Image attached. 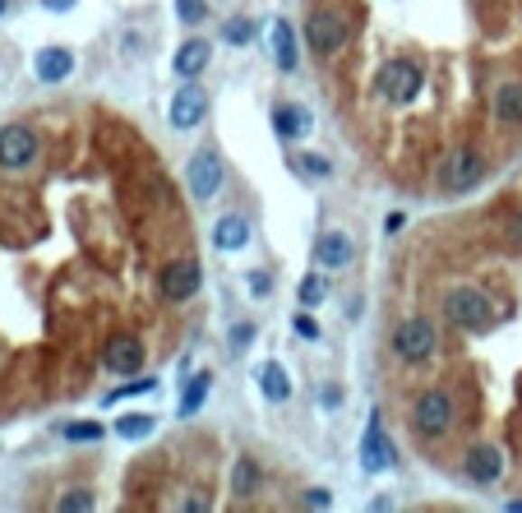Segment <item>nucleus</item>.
<instances>
[{
	"mask_svg": "<svg viewBox=\"0 0 522 513\" xmlns=\"http://www.w3.org/2000/svg\"><path fill=\"white\" fill-rule=\"evenodd\" d=\"M5 10H10V0H0V14H5Z\"/></svg>",
	"mask_w": 522,
	"mask_h": 513,
	"instance_id": "nucleus-36",
	"label": "nucleus"
},
{
	"mask_svg": "<svg viewBox=\"0 0 522 513\" xmlns=\"http://www.w3.org/2000/svg\"><path fill=\"white\" fill-rule=\"evenodd\" d=\"M273 61H277V70H283V74L296 70V33H292V23H283V19L273 23Z\"/></svg>",
	"mask_w": 522,
	"mask_h": 513,
	"instance_id": "nucleus-19",
	"label": "nucleus"
},
{
	"mask_svg": "<svg viewBox=\"0 0 522 513\" xmlns=\"http://www.w3.org/2000/svg\"><path fill=\"white\" fill-rule=\"evenodd\" d=\"M56 508H61V513H74V508H79V513H89V508H93V495H89V490H79V495H61V504H56Z\"/></svg>",
	"mask_w": 522,
	"mask_h": 513,
	"instance_id": "nucleus-29",
	"label": "nucleus"
},
{
	"mask_svg": "<svg viewBox=\"0 0 522 513\" xmlns=\"http://www.w3.org/2000/svg\"><path fill=\"white\" fill-rule=\"evenodd\" d=\"M33 157H37V135L28 126H5L0 130V167L23 172V167H33Z\"/></svg>",
	"mask_w": 522,
	"mask_h": 513,
	"instance_id": "nucleus-8",
	"label": "nucleus"
},
{
	"mask_svg": "<svg viewBox=\"0 0 522 513\" xmlns=\"http://www.w3.org/2000/svg\"><path fill=\"white\" fill-rule=\"evenodd\" d=\"M199 283H204V268L194 259H176V264L163 268V296L167 301H190L199 292Z\"/></svg>",
	"mask_w": 522,
	"mask_h": 513,
	"instance_id": "nucleus-9",
	"label": "nucleus"
},
{
	"mask_svg": "<svg viewBox=\"0 0 522 513\" xmlns=\"http://www.w3.org/2000/svg\"><path fill=\"white\" fill-rule=\"evenodd\" d=\"M393 351H397V361H407V366L425 361L430 351H434V324H430V320H421V314L403 320V324L393 329Z\"/></svg>",
	"mask_w": 522,
	"mask_h": 513,
	"instance_id": "nucleus-4",
	"label": "nucleus"
},
{
	"mask_svg": "<svg viewBox=\"0 0 522 513\" xmlns=\"http://www.w3.org/2000/svg\"><path fill=\"white\" fill-rule=\"evenodd\" d=\"M324 301V278H305L301 283V305H319Z\"/></svg>",
	"mask_w": 522,
	"mask_h": 513,
	"instance_id": "nucleus-30",
	"label": "nucleus"
},
{
	"mask_svg": "<svg viewBox=\"0 0 522 513\" xmlns=\"http://www.w3.org/2000/svg\"><path fill=\"white\" fill-rule=\"evenodd\" d=\"M480 176H486V157H480L476 148H458L453 157H444V172H439V185H444L449 194H462V190L480 185Z\"/></svg>",
	"mask_w": 522,
	"mask_h": 513,
	"instance_id": "nucleus-5",
	"label": "nucleus"
},
{
	"mask_svg": "<svg viewBox=\"0 0 522 513\" xmlns=\"http://www.w3.org/2000/svg\"><path fill=\"white\" fill-rule=\"evenodd\" d=\"M393 462H397V453H393V444L384 435V425H379V416H370L366 440H360V467L366 471H388Z\"/></svg>",
	"mask_w": 522,
	"mask_h": 513,
	"instance_id": "nucleus-10",
	"label": "nucleus"
},
{
	"mask_svg": "<svg viewBox=\"0 0 522 513\" xmlns=\"http://www.w3.org/2000/svg\"><path fill=\"white\" fill-rule=\"evenodd\" d=\"M273 126H277V135H283V139H305L310 135V111L287 102V107L273 111Z\"/></svg>",
	"mask_w": 522,
	"mask_h": 513,
	"instance_id": "nucleus-18",
	"label": "nucleus"
},
{
	"mask_svg": "<svg viewBox=\"0 0 522 513\" xmlns=\"http://www.w3.org/2000/svg\"><path fill=\"white\" fill-rule=\"evenodd\" d=\"M499 471H504V458L490 449V444H476V449H467V477L471 481H499Z\"/></svg>",
	"mask_w": 522,
	"mask_h": 513,
	"instance_id": "nucleus-15",
	"label": "nucleus"
},
{
	"mask_svg": "<svg viewBox=\"0 0 522 513\" xmlns=\"http://www.w3.org/2000/svg\"><path fill=\"white\" fill-rule=\"evenodd\" d=\"M213 246H218V250H246V246H250V222H246V218H218Z\"/></svg>",
	"mask_w": 522,
	"mask_h": 513,
	"instance_id": "nucleus-17",
	"label": "nucleus"
},
{
	"mask_svg": "<svg viewBox=\"0 0 522 513\" xmlns=\"http://www.w3.org/2000/svg\"><path fill=\"white\" fill-rule=\"evenodd\" d=\"M292 324H296V333H301V338H319V324L310 320V314H296Z\"/></svg>",
	"mask_w": 522,
	"mask_h": 513,
	"instance_id": "nucleus-32",
	"label": "nucleus"
},
{
	"mask_svg": "<svg viewBox=\"0 0 522 513\" xmlns=\"http://www.w3.org/2000/svg\"><path fill=\"white\" fill-rule=\"evenodd\" d=\"M250 338H255V329H250V324H236V329H231V347H236V351L246 347Z\"/></svg>",
	"mask_w": 522,
	"mask_h": 513,
	"instance_id": "nucleus-33",
	"label": "nucleus"
},
{
	"mask_svg": "<svg viewBox=\"0 0 522 513\" xmlns=\"http://www.w3.org/2000/svg\"><path fill=\"white\" fill-rule=\"evenodd\" d=\"M102 361H107V370H111V375H139V366H144V342H139V338H130V333H120V338H111V342H107Z\"/></svg>",
	"mask_w": 522,
	"mask_h": 513,
	"instance_id": "nucleus-11",
	"label": "nucleus"
},
{
	"mask_svg": "<svg viewBox=\"0 0 522 513\" xmlns=\"http://www.w3.org/2000/svg\"><path fill=\"white\" fill-rule=\"evenodd\" d=\"M347 33H351V23H347L342 14H333V10H314V14L305 19V42H310L319 56H333V51L347 42Z\"/></svg>",
	"mask_w": 522,
	"mask_h": 513,
	"instance_id": "nucleus-6",
	"label": "nucleus"
},
{
	"mask_svg": "<svg viewBox=\"0 0 522 513\" xmlns=\"http://www.w3.org/2000/svg\"><path fill=\"white\" fill-rule=\"evenodd\" d=\"M508 508H513V513H522V499H513V504H508Z\"/></svg>",
	"mask_w": 522,
	"mask_h": 513,
	"instance_id": "nucleus-35",
	"label": "nucleus"
},
{
	"mask_svg": "<svg viewBox=\"0 0 522 513\" xmlns=\"http://www.w3.org/2000/svg\"><path fill=\"white\" fill-rule=\"evenodd\" d=\"M255 486H259V462H255V458H236L231 490H236V495H255Z\"/></svg>",
	"mask_w": 522,
	"mask_h": 513,
	"instance_id": "nucleus-23",
	"label": "nucleus"
},
{
	"mask_svg": "<svg viewBox=\"0 0 522 513\" xmlns=\"http://www.w3.org/2000/svg\"><path fill=\"white\" fill-rule=\"evenodd\" d=\"M176 14H181V23H204L209 5H204V0H176Z\"/></svg>",
	"mask_w": 522,
	"mask_h": 513,
	"instance_id": "nucleus-27",
	"label": "nucleus"
},
{
	"mask_svg": "<svg viewBox=\"0 0 522 513\" xmlns=\"http://www.w3.org/2000/svg\"><path fill=\"white\" fill-rule=\"evenodd\" d=\"M33 70H37L42 84H61L65 74H74V51L70 47H42L37 61H33Z\"/></svg>",
	"mask_w": 522,
	"mask_h": 513,
	"instance_id": "nucleus-14",
	"label": "nucleus"
},
{
	"mask_svg": "<svg viewBox=\"0 0 522 513\" xmlns=\"http://www.w3.org/2000/svg\"><path fill=\"white\" fill-rule=\"evenodd\" d=\"M375 89H379L384 102L407 107V102L421 93V70H416L412 61H388V65L379 70V79H375Z\"/></svg>",
	"mask_w": 522,
	"mask_h": 513,
	"instance_id": "nucleus-3",
	"label": "nucleus"
},
{
	"mask_svg": "<svg viewBox=\"0 0 522 513\" xmlns=\"http://www.w3.org/2000/svg\"><path fill=\"white\" fill-rule=\"evenodd\" d=\"M222 37H227L231 47H246L250 37H255V23H250V19H231V23L222 28Z\"/></svg>",
	"mask_w": 522,
	"mask_h": 513,
	"instance_id": "nucleus-26",
	"label": "nucleus"
},
{
	"mask_svg": "<svg viewBox=\"0 0 522 513\" xmlns=\"http://www.w3.org/2000/svg\"><path fill=\"white\" fill-rule=\"evenodd\" d=\"M444 314H449V320H453L458 329L480 333V329H490L495 305H490V296H486V292H476V287H453V292L444 296Z\"/></svg>",
	"mask_w": 522,
	"mask_h": 513,
	"instance_id": "nucleus-1",
	"label": "nucleus"
},
{
	"mask_svg": "<svg viewBox=\"0 0 522 513\" xmlns=\"http://www.w3.org/2000/svg\"><path fill=\"white\" fill-rule=\"evenodd\" d=\"M351 255H356V250H351V241H347L342 231H324V236L314 241V268H347Z\"/></svg>",
	"mask_w": 522,
	"mask_h": 513,
	"instance_id": "nucleus-13",
	"label": "nucleus"
},
{
	"mask_svg": "<svg viewBox=\"0 0 522 513\" xmlns=\"http://www.w3.org/2000/svg\"><path fill=\"white\" fill-rule=\"evenodd\" d=\"M495 121L499 126H517L522 121V84H499V93H495Z\"/></svg>",
	"mask_w": 522,
	"mask_h": 513,
	"instance_id": "nucleus-20",
	"label": "nucleus"
},
{
	"mask_svg": "<svg viewBox=\"0 0 522 513\" xmlns=\"http://www.w3.org/2000/svg\"><path fill=\"white\" fill-rule=\"evenodd\" d=\"M135 393H153V379H130V384L111 388V393H107V407H111V403H120V398H135Z\"/></svg>",
	"mask_w": 522,
	"mask_h": 513,
	"instance_id": "nucleus-28",
	"label": "nucleus"
},
{
	"mask_svg": "<svg viewBox=\"0 0 522 513\" xmlns=\"http://www.w3.org/2000/svg\"><path fill=\"white\" fill-rule=\"evenodd\" d=\"M153 425H157V421H153L148 412H130V416L116 421V435H120V440H148Z\"/></svg>",
	"mask_w": 522,
	"mask_h": 513,
	"instance_id": "nucleus-22",
	"label": "nucleus"
},
{
	"mask_svg": "<svg viewBox=\"0 0 522 513\" xmlns=\"http://www.w3.org/2000/svg\"><path fill=\"white\" fill-rule=\"evenodd\" d=\"M209 384H213V375H194V379H190V388L181 393V416H194L199 407H204V398H209Z\"/></svg>",
	"mask_w": 522,
	"mask_h": 513,
	"instance_id": "nucleus-24",
	"label": "nucleus"
},
{
	"mask_svg": "<svg viewBox=\"0 0 522 513\" xmlns=\"http://www.w3.org/2000/svg\"><path fill=\"white\" fill-rule=\"evenodd\" d=\"M301 167H305L310 176H329V172H333V167H329V163H324V157H319V153H305V157H301Z\"/></svg>",
	"mask_w": 522,
	"mask_h": 513,
	"instance_id": "nucleus-31",
	"label": "nucleus"
},
{
	"mask_svg": "<svg viewBox=\"0 0 522 513\" xmlns=\"http://www.w3.org/2000/svg\"><path fill=\"white\" fill-rule=\"evenodd\" d=\"M74 5H79V0H42V10H51V14H65Z\"/></svg>",
	"mask_w": 522,
	"mask_h": 513,
	"instance_id": "nucleus-34",
	"label": "nucleus"
},
{
	"mask_svg": "<svg viewBox=\"0 0 522 513\" xmlns=\"http://www.w3.org/2000/svg\"><path fill=\"white\" fill-rule=\"evenodd\" d=\"M185 181H190V194L199 204H209L213 194L222 190V157L213 153V148H199L194 157H190V167H185Z\"/></svg>",
	"mask_w": 522,
	"mask_h": 513,
	"instance_id": "nucleus-7",
	"label": "nucleus"
},
{
	"mask_svg": "<svg viewBox=\"0 0 522 513\" xmlns=\"http://www.w3.org/2000/svg\"><path fill=\"white\" fill-rule=\"evenodd\" d=\"M204 116H209V98H204V89H199V84H185V89L172 98V126H176V130L199 126Z\"/></svg>",
	"mask_w": 522,
	"mask_h": 513,
	"instance_id": "nucleus-12",
	"label": "nucleus"
},
{
	"mask_svg": "<svg viewBox=\"0 0 522 513\" xmlns=\"http://www.w3.org/2000/svg\"><path fill=\"white\" fill-rule=\"evenodd\" d=\"M209 61H213V47L204 42V37H190V42L176 51V61H172V65H176V74H181V79H194V74L204 70Z\"/></svg>",
	"mask_w": 522,
	"mask_h": 513,
	"instance_id": "nucleus-16",
	"label": "nucleus"
},
{
	"mask_svg": "<svg viewBox=\"0 0 522 513\" xmlns=\"http://www.w3.org/2000/svg\"><path fill=\"white\" fill-rule=\"evenodd\" d=\"M65 440H74V444H98V440H102V425H93V421H79V425H74V421H70V425H65Z\"/></svg>",
	"mask_w": 522,
	"mask_h": 513,
	"instance_id": "nucleus-25",
	"label": "nucleus"
},
{
	"mask_svg": "<svg viewBox=\"0 0 522 513\" xmlns=\"http://www.w3.org/2000/svg\"><path fill=\"white\" fill-rule=\"evenodd\" d=\"M259 388H264V398H268V403H287L292 379H287V370L277 366V361H268V366L259 370Z\"/></svg>",
	"mask_w": 522,
	"mask_h": 513,
	"instance_id": "nucleus-21",
	"label": "nucleus"
},
{
	"mask_svg": "<svg viewBox=\"0 0 522 513\" xmlns=\"http://www.w3.org/2000/svg\"><path fill=\"white\" fill-rule=\"evenodd\" d=\"M412 425H416V435H425V440H444L453 430V398L444 388H425L416 398V407H412Z\"/></svg>",
	"mask_w": 522,
	"mask_h": 513,
	"instance_id": "nucleus-2",
	"label": "nucleus"
}]
</instances>
